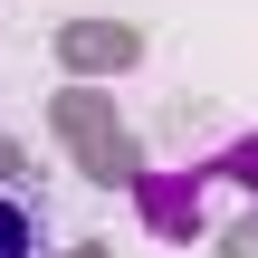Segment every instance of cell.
Here are the masks:
<instances>
[{"instance_id":"cell-1","label":"cell","mask_w":258,"mask_h":258,"mask_svg":"<svg viewBox=\"0 0 258 258\" xmlns=\"http://www.w3.org/2000/svg\"><path fill=\"white\" fill-rule=\"evenodd\" d=\"M0 258H38V220H29V201H10V191H0Z\"/></svg>"}]
</instances>
